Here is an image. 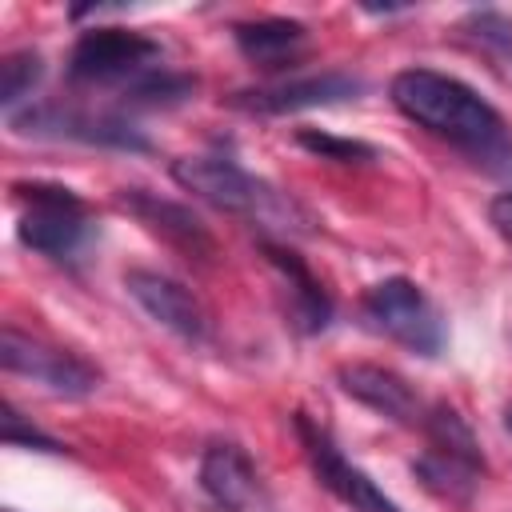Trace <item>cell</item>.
<instances>
[{"label": "cell", "instance_id": "obj_1", "mask_svg": "<svg viewBox=\"0 0 512 512\" xmlns=\"http://www.w3.org/2000/svg\"><path fill=\"white\" fill-rule=\"evenodd\" d=\"M392 104L432 136L464 148L492 172H512V136L504 116L464 80L436 68H404L392 76Z\"/></svg>", "mask_w": 512, "mask_h": 512}, {"label": "cell", "instance_id": "obj_2", "mask_svg": "<svg viewBox=\"0 0 512 512\" xmlns=\"http://www.w3.org/2000/svg\"><path fill=\"white\" fill-rule=\"evenodd\" d=\"M172 176L184 192L208 200L220 212H236V216H248L256 224H268V228L308 224L292 200H284L272 184L256 180L252 172H244L232 156H184L172 164Z\"/></svg>", "mask_w": 512, "mask_h": 512}, {"label": "cell", "instance_id": "obj_3", "mask_svg": "<svg viewBox=\"0 0 512 512\" xmlns=\"http://www.w3.org/2000/svg\"><path fill=\"white\" fill-rule=\"evenodd\" d=\"M12 192L24 204L20 224H16V236L24 248L52 256V260H68L84 248L92 224H88L84 200L72 188L32 180V184H12Z\"/></svg>", "mask_w": 512, "mask_h": 512}, {"label": "cell", "instance_id": "obj_4", "mask_svg": "<svg viewBox=\"0 0 512 512\" xmlns=\"http://www.w3.org/2000/svg\"><path fill=\"white\" fill-rule=\"evenodd\" d=\"M364 316L376 332L404 344L416 356H436L448 340L440 308L428 300V292L408 276H388L364 292Z\"/></svg>", "mask_w": 512, "mask_h": 512}, {"label": "cell", "instance_id": "obj_5", "mask_svg": "<svg viewBox=\"0 0 512 512\" xmlns=\"http://www.w3.org/2000/svg\"><path fill=\"white\" fill-rule=\"evenodd\" d=\"M160 60V44L132 28H92L68 52V76L76 84H116L140 80Z\"/></svg>", "mask_w": 512, "mask_h": 512}, {"label": "cell", "instance_id": "obj_6", "mask_svg": "<svg viewBox=\"0 0 512 512\" xmlns=\"http://www.w3.org/2000/svg\"><path fill=\"white\" fill-rule=\"evenodd\" d=\"M0 364H4V372L28 376L32 384H40L56 396H88L100 384V372L84 356L56 348V344H44L36 336H24L12 324L0 336Z\"/></svg>", "mask_w": 512, "mask_h": 512}, {"label": "cell", "instance_id": "obj_7", "mask_svg": "<svg viewBox=\"0 0 512 512\" xmlns=\"http://www.w3.org/2000/svg\"><path fill=\"white\" fill-rule=\"evenodd\" d=\"M292 424H296V436H300V444H304V456H308V464H312L320 488H328L340 504H348L352 512H404L392 496H384V488H376V480H372L364 468H356V464L336 448V440H332L316 420H308L304 412H296Z\"/></svg>", "mask_w": 512, "mask_h": 512}, {"label": "cell", "instance_id": "obj_8", "mask_svg": "<svg viewBox=\"0 0 512 512\" xmlns=\"http://www.w3.org/2000/svg\"><path fill=\"white\" fill-rule=\"evenodd\" d=\"M360 76L348 72H320V76H292L280 84H264V88H248L236 92L228 104L244 108V112H260V116H284V112H300V108H324V104H340L360 96Z\"/></svg>", "mask_w": 512, "mask_h": 512}, {"label": "cell", "instance_id": "obj_9", "mask_svg": "<svg viewBox=\"0 0 512 512\" xmlns=\"http://www.w3.org/2000/svg\"><path fill=\"white\" fill-rule=\"evenodd\" d=\"M124 288L156 324H164L180 340H208V312L192 296V288H184L180 280L152 268H132L124 276Z\"/></svg>", "mask_w": 512, "mask_h": 512}, {"label": "cell", "instance_id": "obj_10", "mask_svg": "<svg viewBox=\"0 0 512 512\" xmlns=\"http://www.w3.org/2000/svg\"><path fill=\"white\" fill-rule=\"evenodd\" d=\"M200 488L220 512H256L264 504V488H260L256 464L232 440H216V444L204 448V456H200Z\"/></svg>", "mask_w": 512, "mask_h": 512}, {"label": "cell", "instance_id": "obj_11", "mask_svg": "<svg viewBox=\"0 0 512 512\" xmlns=\"http://www.w3.org/2000/svg\"><path fill=\"white\" fill-rule=\"evenodd\" d=\"M336 384L360 400L364 408L388 416V420H400V424H424V408H420V396L412 392V384L392 372V368H380V364H344L336 372Z\"/></svg>", "mask_w": 512, "mask_h": 512}, {"label": "cell", "instance_id": "obj_12", "mask_svg": "<svg viewBox=\"0 0 512 512\" xmlns=\"http://www.w3.org/2000/svg\"><path fill=\"white\" fill-rule=\"evenodd\" d=\"M124 208L136 212L152 232H160L168 244L192 252V256H212V236L208 228L184 208V204H172V200H160L144 188H124Z\"/></svg>", "mask_w": 512, "mask_h": 512}, {"label": "cell", "instance_id": "obj_13", "mask_svg": "<svg viewBox=\"0 0 512 512\" xmlns=\"http://www.w3.org/2000/svg\"><path fill=\"white\" fill-rule=\"evenodd\" d=\"M264 252H268V260H272V268H276V272L284 276V284H288V308H292L300 332H320V328L332 320V300H328V292L320 288V280L308 272V264H304L292 248L264 240Z\"/></svg>", "mask_w": 512, "mask_h": 512}, {"label": "cell", "instance_id": "obj_14", "mask_svg": "<svg viewBox=\"0 0 512 512\" xmlns=\"http://www.w3.org/2000/svg\"><path fill=\"white\" fill-rule=\"evenodd\" d=\"M236 36V48L260 64V68H280L288 64L304 40H308V28L300 20H280V16H268V20H248V24H236L232 28Z\"/></svg>", "mask_w": 512, "mask_h": 512}, {"label": "cell", "instance_id": "obj_15", "mask_svg": "<svg viewBox=\"0 0 512 512\" xmlns=\"http://www.w3.org/2000/svg\"><path fill=\"white\" fill-rule=\"evenodd\" d=\"M412 472H416V480H420L428 492H436L440 500L464 504V500L476 492V484H480V476H484V464L464 460V456H456V452H448V448L428 444L424 456L412 464Z\"/></svg>", "mask_w": 512, "mask_h": 512}, {"label": "cell", "instance_id": "obj_16", "mask_svg": "<svg viewBox=\"0 0 512 512\" xmlns=\"http://www.w3.org/2000/svg\"><path fill=\"white\" fill-rule=\"evenodd\" d=\"M44 76V64H40V56L36 52H8L4 56V64H0V104H4V112H12L32 88H36V80Z\"/></svg>", "mask_w": 512, "mask_h": 512}, {"label": "cell", "instance_id": "obj_17", "mask_svg": "<svg viewBox=\"0 0 512 512\" xmlns=\"http://www.w3.org/2000/svg\"><path fill=\"white\" fill-rule=\"evenodd\" d=\"M296 140H300L308 152H316L320 160L360 164V160H372V156H376V148H368V144H360V140H340V136H328V132H312V128H304Z\"/></svg>", "mask_w": 512, "mask_h": 512}, {"label": "cell", "instance_id": "obj_18", "mask_svg": "<svg viewBox=\"0 0 512 512\" xmlns=\"http://www.w3.org/2000/svg\"><path fill=\"white\" fill-rule=\"evenodd\" d=\"M4 444H12V448H40V452H64V444L44 436L40 428H28L24 416L12 404H4Z\"/></svg>", "mask_w": 512, "mask_h": 512}, {"label": "cell", "instance_id": "obj_19", "mask_svg": "<svg viewBox=\"0 0 512 512\" xmlns=\"http://www.w3.org/2000/svg\"><path fill=\"white\" fill-rule=\"evenodd\" d=\"M468 28L480 44L488 48H500V52H512V20H504L500 12H472L468 16Z\"/></svg>", "mask_w": 512, "mask_h": 512}, {"label": "cell", "instance_id": "obj_20", "mask_svg": "<svg viewBox=\"0 0 512 512\" xmlns=\"http://www.w3.org/2000/svg\"><path fill=\"white\" fill-rule=\"evenodd\" d=\"M488 220H492V228H496L504 240H512V192H500V196L488 204Z\"/></svg>", "mask_w": 512, "mask_h": 512}, {"label": "cell", "instance_id": "obj_21", "mask_svg": "<svg viewBox=\"0 0 512 512\" xmlns=\"http://www.w3.org/2000/svg\"><path fill=\"white\" fill-rule=\"evenodd\" d=\"M504 428H508V432H512V404H508V408H504Z\"/></svg>", "mask_w": 512, "mask_h": 512}]
</instances>
